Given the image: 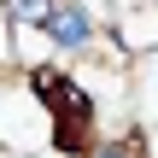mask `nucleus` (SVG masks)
Returning a JSON list of instances; mask_svg holds the SVG:
<instances>
[{
    "mask_svg": "<svg viewBox=\"0 0 158 158\" xmlns=\"http://www.w3.org/2000/svg\"><path fill=\"white\" fill-rule=\"evenodd\" d=\"M29 82H35V94L53 106L59 147H70V152H88V123H94V106H88V94H82L76 82H64L59 70H35Z\"/></svg>",
    "mask_w": 158,
    "mask_h": 158,
    "instance_id": "1",
    "label": "nucleus"
},
{
    "mask_svg": "<svg viewBox=\"0 0 158 158\" xmlns=\"http://www.w3.org/2000/svg\"><path fill=\"white\" fill-rule=\"evenodd\" d=\"M47 29H53V41H59V47H88V12H82L76 0H53Z\"/></svg>",
    "mask_w": 158,
    "mask_h": 158,
    "instance_id": "2",
    "label": "nucleus"
},
{
    "mask_svg": "<svg viewBox=\"0 0 158 158\" xmlns=\"http://www.w3.org/2000/svg\"><path fill=\"white\" fill-rule=\"evenodd\" d=\"M6 18L12 23H47L53 18V0H6Z\"/></svg>",
    "mask_w": 158,
    "mask_h": 158,
    "instance_id": "3",
    "label": "nucleus"
},
{
    "mask_svg": "<svg viewBox=\"0 0 158 158\" xmlns=\"http://www.w3.org/2000/svg\"><path fill=\"white\" fill-rule=\"evenodd\" d=\"M82 158H141V141L129 135V141H100V147H88Z\"/></svg>",
    "mask_w": 158,
    "mask_h": 158,
    "instance_id": "4",
    "label": "nucleus"
}]
</instances>
